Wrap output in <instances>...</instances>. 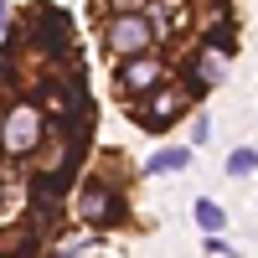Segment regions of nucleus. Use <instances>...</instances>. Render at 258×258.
I'll list each match as a JSON object with an SVG mask.
<instances>
[{
    "instance_id": "f257e3e1",
    "label": "nucleus",
    "mask_w": 258,
    "mask_h": 258,
    "mask_svg": "<svg viewBox=\"0 0 258 258\" xmlns=\"http://www.w3.org/2000/svg\"><path fill=\"white\" fill-rule=\"evenodd\" d=\"M109 47H114V52H124V57L150 52V21H145L140 11H119V21L109 26Z\"/></svg>"
},
{
    "instance_id": "f03ea898",
    "label": "nucleus",
    "mask_w": 258,
    "mask_h": 258,
    "mask_svg": "<svg viewBox=\"0 0 258 258\" xmlns=\"http://www.w3.org/2000/svg\"><path fill=\"white\" fill-rule=\"evenodd\" d=\"M36 140H41V114L31 103H16L11 119H6V150L11 155H26V150H36Z\"/></svg>"
},
{
    "instance_id": "7ed1b4c3",
    "label": "nucleus",
    "mask_w": 258,
    "mask_h": 258,
    "mask_svg": "<svg viewBox=\"0 0 258 258\" xmlns=\"http://www.w3.org/2000/svg\"><path fill=\"white\" fill-rule=\"evenodd\" d=\"M78 212H83V222H114V197H109V191H103V186H88V191H83V202H78Z\"/></svg>"
},
{
    "instance_id": "20e7f679",
    "label": "nucleus",
    "mask_w": 258,
    "mask_h": 258,
    "mask_svg": "<svg viewBox=\"0 0 258 258\" xmlns=\"http://www.w3.org/2000/svg\"><path fill=\"white\" fill-rule=\"evenodd\" d=\"M181 109H186V93H176V88H155V98H150L145 119H150V124H165V119H176Z\"/></svg>"
},
{
    "instance_id": "39448f33",
    "label": "nucleus",
    "mask_w": 258,
    "mask_h": 258,
    "mask_svg": "<svg viewBox=\"0 0 258 258\" xmlns=\"http://www.w3.org/2000/svg\"><path fill=\"white\" fill-rule=\"evenodd\" d=\"M155 83H160V62H155V57L140 52V57L124 68V88H155Z\"/></svg>"
},
{
    "instance_id": "423d86ee",
    "label": "nucleus",
    "mask_w": 258,
    "mask_h": 258,
    "mask_svg": "<svg viewBox=\"0 0 258 258\" xmlns=\"http://www.w3.org/2000/svg\"><path fill=\"white\" fill-rule=\"evenodd\" d=\"M186 165H191V150H181V145L155 150V155L145 160V170H150V176H170V170H186Z\"/></svg>"
},
{
    "instance_id": "0eeeda50",
    "label": "nucleus",
    "mask_w": 258,
    "mask_h": 258,
    "mask_svg": "<svg viewBox=\"0 0 258 258\" xmlns=\"http://www.w3.org/2000/svg\"><path fill=\"white\" fill-rule=\"evenodd\" d=\"M222 73H227V62H222L217 52H202V62H197V78H202V83H222Z\"/></svg>"
},
{
    "instance_id": "6e6552de",
    "label": "nucleus",
    "mask_w": 258,
    "mask_h": 258,
    "mask_svg": "<svg viewBox=\"0 0 258 258\" xmlns=\"http://www.w3.org/2000/svg\"><path fill=\"white\" fill-rule=\"evenodd\" d=\"M197 222H202L207 232H222V222H227V212H222L217 202H197Z\"/></svg>"
},
{
    "instance_id": "1a4fd4ad",
    "label": "nucleus",
    "mask_w": 258,
    "mask_h": 258,
    "mask_svg": "<svg viewBox=\"0 0 258 258\" xmlns=\"http://www.w3.org/2000/svg\"><path fill=\"white\" fill-rule=\"evenodd\" d=\"M253 165H258V150H232L227 155V176H253Z\"/></svg>"
},
{
    "instance_id": "9d476101",
    "label": "nucleus",
    "mask_w": 258,
    "mask_h": 258,
    "mask_svg": "<svg viewBox=\"0 0 258 258\" xmlns=\"http://www.w3.org/2000/svg\"><path fill=\"white\" fill-rule=\"evenodd\" d=\"M114 6H119V11H140L145 0H114Z\"/></svg>"
},
{
    "instance_id": "9b49d317",
    "label": "nucleus",
    "mask_w": 258,
    "mask_h": 258,
    "mask_svg": "<svg viewBox=\"0 0 258 258\" xmlns=\"http://www.w3.org/2000/svg\"><path fill=\"white\" fill-rule=\"evenodd\" d=\"M11 26V11H6V0H0V31H6Z\"/></svg>"
},
{
    "instance_id": "f8f14e48",
    "label": "nucleus",
    "mask_w": 258,
    "mask_h": 258,
    "mask_svg": "<svg viewBox=\"0 0 258 258\" xmlns=\"http://www.w3.org/2000/svg\"><path fill=\"white\" fill-rule=\"evenodd\" d=\"M0 145H6V119H0Z\"/></svg>"
}]
</instances>
